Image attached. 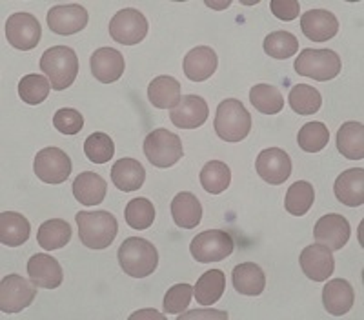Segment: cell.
<instances>
[{
  "label": "cell",
  "instance_id": "obj_9",
  "mask_svg": "<svg viewBox=\"0 0 364 320\" xmlns=\"http://www.w3.org/2000/svg\"><path fill=\"white\" fill-rule=\"evenodd\" d=\"M37 297V286L31 279L21 275H8L0 282V309L4 313H18L31 306Z\"/></svg>",
  "mask_w": 364,
  "mask_h": 320
},
{
  "label": "cell",
  "instance_id": "obj_21",
  "mask_svg": "<svg viewBox=\"0 0 364 320\" xmlns=\"http://www.w3.org/2000/svg\"><path fill=\"white\" fill-rule=\"evenodd\" d=\"M337 200L350 208H359L364 202V170L363 167H352L337 177L333 184Z\"/></svg>",
  "mask_w": 364,
  "mask_h": 320
},
{
  "label": "cell",
  "instance_id": "obj_36",
  "mask_svg": "<svg viewBox=\"0 0 364 320\" xmlns=\"http://www.w3.org/2000/svg\"><path fill=\"white\" fill-rule=\"evenodd\" d=\"M51 92V84L48 77L38 75V73H31V75L22 77L18 82V95H21L22 102L29 106H38L48 99Z\"/></svg>",
  "mask_w": 364,
  "mask_h": 320
},
{
  "label": "cell",
  "instance_id": "obj_25",
  "mask_svg": "<svg viewBox=\"0 0 364 320\" xmlns=\"http://www.w3.org/2000/svg\"><path fill=\"white\" fill-rule=\"evenodd\" d=\"M106 192H108L106 180L93 171H84L73 182V197L84 206L102 204V200L106 199Z\"/></svg>",
  "mask_w": 364,
  "mask_h": 320
},
{
  "label": "cell",
  "instance_id": "obj_46",
  "mask_svg": "<svg viewBox=\"0 0 364 320\" xmlns=\"http://www.w3.org/2000/svg\"><path fill=\"white\" fill-rule=\"evenodd\" d=\"M232 4L230 0H226V2H223V4H215V2H210V0H206V6L208 8H213V9H223V8H228V6Z\"/></svg>",
  "mask_w": 364,
  "mask_h": 320
},
{
  "label": "cell",
  "instance_id": "obj_34",
  "mask_svg": "<svg viewBox=\"0 0 364 320\" xmlns=\"http://www.w3.org/2000/svg\"><path fill=\"white\" fill-rule=\"evenodd\" d=\"M232 182V170L220 160H210L200 170V184L211 195H220Z\"/></svg>",
  "mask_w": 364,
  "mask_h": 320
},
{
  "label": "cell",
  "instance_id": "obj_6",
  "mask_svg": "<svg viewBox=\"0 0 364 320\" xmlns=\"http://www.w3.org/2000/svg\"><path fill=\"white\" fill-rule=\"evenodd\" d=\"M144 155L149 162L157 167H171L178 162L184 155L182 140L178 135L171 133L168 129H154L144 138Z\"/></svg>",
  "mask_w": 364,
  "mask_h": 320
},
{
  "label": "cell",
  "instance_id": "obj_33",
  "mask_svg": "<svg viewBox=\"0 0 364 320\" xmlns=\"http://www.w3.org/2000/svg\"><path fill=\"white\" fill-rule=\"evenodd\" d=\"M315 200V189L310 182L306 180H299V182L291 184L286 192L284 208L286 211L294 216H302L310 211Z\"/></svg>",
  "mask_w": 364,
  "mask_h": 320
},
{
  "label": "cell",
  "instance_id": "obj_10",
  "mask_svg": "<svg viewBox=\"0 0 364 320\" xmlns=\"http://www.w3.org/2000/svg\"><path fill=\"white\" fill-rule=\"evenodd\" d=\"M41 24L31 13H13L6 22V38L15 50H35L41 42Z\"/></svg>",
  "mask_w": 364,
  "mask_h": 320
},
{
  "label": "cell",
  "instance_id": "obj_13",
  "mask_svg": "<svg viewBox=\"0 0 364 320\" xmlns=\"http://www.w3.org/2000/svg\"><path fill=\"white\" fill-rule=\"evenodd\" d=\"M255 170L264 182L272 186L286 182L291 175V158L284 150L268 148L261 151L255 160Z\"/></svg>",
  "mask_w": 364,
  "mask_h": 320
},
{
  "label": "cell",
  "instance_id": "obj_2",
  "mask_svg": "<svg viewBox=\"0 0 364 320\" xmlns=\"http://www.w3.org/2000/svg\"><path fill=\"white\" fill-rule=\"evenodd\" d=\"M119 264L126 275L133 279H144L159 266L157 248L141 237L126 238L119 248Z\"/></svg>",
  "mask_w": 364,
  "mask_h": 320
},
{
  "label": "cell",
  "instance_id": "obj_38",
  "mask_svg": "<svg viewBox=\"0 0 364 320\" xmlns=\"http://www.w3.org/2000/svg\"><path fill=\"white\" fill-rule=\"evenodd\" d=\"M264 53L277 60L291 58L299 51V40L290 31H273L264 38Z\"/></svg>",
  "mask_w": 364,
  "mask_h": 320
},
{
  "label": "cell",
  "instance_id": "obj_26",
  "mask_svg": "<svg viewBox=\"0 0 364 320\" xmlns=\"http://www.w3.org/2000/svg\"><path fill=\"white\" fill-rule=\"evenodd\" d=\"M171 216L175 224L182 229H193L200 224L203 206L199 199L190 192H182L171 200Z\"/></svg>",
  "mask_w": 364,
  "mask_h": 320
},
{
  "label": "cell",
  "instance_id": "obj_15",
  "mask_svg": "<svg viewBox=\"0 0 364 320\" xmlns=\"http://www.w3.org/2000/svg\"><path fill=\"white\" fill-rule=\"evenodd\" d=\"M90 22L86 8L80 4L55 6L48 11V26L57 35H75L82 31Z\"/></svg>",
  "mask_w": 364,
  "mask_h": 320
},
{
  "label": "cell",
  "instance_id": "obj_24",
  "mask_svg": "<svg viewBox=\"0 0 364 320\" xmlns=\"http://www.w3.org/2000/svg\"><path fill=\"white\" fill-rule=\"evenodd\" d=\"M112 180L120 192H136L146 180V170L135 158H120L112 167Z\"/></svg>",
  "mask_w": 364,
  "mask_h": 320
},
{
  "label": "cell",
  "instance_id": "obj_7",
  "mask_svg": "<svg viewBox=\"0 0 364 320\" xmlns=\"http://www.w3.org/2000/svg\"><path fill=\"white\" fill-rule=\"evenodd\" d=\"M233 238L228 231L223 229H208L199 233L191 241L190 253L200 264H210V262H220L233 253Z\"/></svg>",
  "mask_w": 364,
  "mask_h": 320
},
{
  "label": "cell",
  "instance_id": "obj_16",
  "mask_svg": "<svg viewBox=\"0 0 364 320\" xmlns=\"http://www.w3.org/2000/svg\"><path fill=\"white\" fill-rule=\"evenodd\" d=\"M210 109L206 100L199 95H184L170 111V121L181 129L200 128L208 121Z\"/></svg>",
  "mask_w": 364,
  "mask_h": 320
},
{
  "label": "cell",
  "instance_id": "obj_19",
  "mask_svg": "<svg viewBox=\"0 0 364 320\" xmlns=\"http://www.w3.org/2000/svg\"><path fill=\"white\" fill-rule=\"evenodd\" d=\"M28 275L35 286L44 287V289H55L63 284L64 279L63 267L57 258L46 253H37L29 258Z\"/></svg>",
  "mask_w": 364,
  "mask_h": 320
},
{
  "label": "cell",
  "instance_id": "obj_12",
  "mask_svg": "<svg viewBox=\"0 0 364 320\" xmlns=\"http://www.w3.org/2000/svg\"><path fill=\"white\" fill-rule=\"evenodd\" d=\"M350 235H352L350 222L339 213H328L321 216L314 228V237L317 244L326 245L331 251L343 250L350 241Z\"/></svg>",
  "mask_w": 364,
  "mask_h": 320
},
{
  "label": "cell",
  "instance_id": "obj_29",
  "mask_svg": "<svg viewBox=\"0 0 364 320\" xmlns=\"http://www.w3.org/2000/svg\"><path fill=\"white\" fill-rule=\"evenodd\" d=\"M226 289V275L220 270H210L199 277L193 287V295L197 302L204 308H210L220 300Z\"/></svg>",
  "mask_w": 364,
  "mask_h": 320
},
{
  "label": "cell",
  "instance_id": "obj_23",
  "mask_svg": "<svg viewBox=\"0 0 364 320\" xmlns=\"http://www.w3.org/2000/svg\"><path fill=\"white\" fill-rule=\"evenodd\" d=\"M232 282L240 295L259 297L266 287L264 271L255 262H242L233 267Z\"/></svg>",
  "mask_w": 364,
  "mask_h": 320
},
{
  "label": "cell",
  "instance_id": "obj_43",
  "mask_svg": "<svg viewBox=\"0 0 364 320\" xmlns=\"http://www.w3.org/2000/svg\"><path fill=\"white\" fill-rule=\"evenodd\" d=\"M269 9L279 21H295L299 17V11H301V6L295 0H272L269 2Z\"/></svg>",
  "mask_w": 364,
  "mask_h": 320
},
{
  "label": "cell",
  "instance_id": "obj_14",
  "mask_svg": "<svg viewBox=\"0 0 364 320\" xmlns=\"http://www.w3.org/2000/svg\"><path fill=\"white\" fill-rule=\"evenodd\" d=\"M299 264H301L304 275L314 282H324L336 270L333 253L323 244L306 245L299 257Z\"/></svg>",
  "mask_w": 364,
  "mask_h": 320
},
{
  "label": "cell",
  "instance_id": "obj_40",
  "mask_svg": "<svg viewBox=\"0 0 364 320\" xmlns=\"http://www.w3.org/2000/svg\"><path fill=\"white\" fill-rule=\"evenodd\" d=\"M84 153H86L87 160L93 164H106L112 160L115 155V144H113L112 137L106 133H91L90 137L84 140Z\"/></svg>",
  "mask_w": 364,
  "mask_h": 320
},
{
  "label": "cell",
  "instance_id": "obj_1",
  "mask_svg": "<svg viewBox=\"0 0 364 320\" xmlns=\"http://www.w3.org/2000/svg\"><path fill=\"white\" fill-rule=\"evenodd\" d=\"M75 221L80 242L90 250H106L119 233V222L109 211H79Z\"/></svg>",
  "mask_w": 364,
  "mask_h": 320
},
{
  "label": "cell",
  "instance_id": "obj_27",
  "mask_svg": "<svg viewBox=\"0 0 364 320\" xmlns=\"http://www.w3.org/2000/svg\"><path fill=\"white\" fill-rule=\"evenodd\" d=\"M31 235V224L22 213H0V242L8 248L22 245Z\"/></svg>",
  "mask_w": 364,
  "mask_h": 320
},
{
  "label": "cell",
  "instance_id": "obj_8",
  "mask_svg": "<svg viewBox=\"0 0 364 320\" xmlns=\"http://www.w3.org/2000/svg\"><path fill=\"white\" fill-rule=\"evenodd\" d=\"M148 21L139 9H120L109 21V35L115 42L124 46H135L148 35Z\"/></svg>",
  "mask_w": 364,
  "mask_h": 320
},
{
  "label": "cell",
  "instance_id": "obj_18",
  "mask_svg": "<svg viewBox=\"0 0 364 320\" xmlns=\"http://www.w3.org/2000/svg\"><path fill=\"white\" fill-rule=\"evenodd\" d=\"M91 73L99 82L112 84L122 77L124 73V57L115 48H100L90 58Z\"/></svg>",
  "mask_w": 364,
  "mask_h": 320
},
{
  "label": "cell",
  "instance_id": "obj_39",
  "mask_svg": "<svg viewBox=\"0 0 364 320\" xmlns=\"http://www.w3.org/2000/svg\"><path fill=\"white\" fill-rule=\"evenodd\" d=\"M126 224L133 229H148L155 221V208L148 199H133L126 204Z\"/></svg>",
  "mask_w": 364,
  "mask_h": 320
},
{
  "label": "cell",
  "instance_id": "obj_28",
  "mask_svg": "<svg viewBox=\"0 0 364 320\" xmlns=\"http://www.w3.org/2000/svg\"><path fill=\"white\" fill-rule=\"evenodd\" d=\"M149 102L159 109H173L181 102V82L170 75H161L148 86Z\"/></svg>",
  "mask_w": 364,
  "mask_h": 320
},
{
  "label": "cell",
  "instance_id": "obj_4",
  "mask_svg": "<svg viewBox=\"0 0 364 320\" xmlns=\"http://www.w3.org/2000/svg\"><path fill=\"white\" fill-rule=\"evenodd\" d=\"M215 131L226 142L245 140L252 131V115L237 99L223 100L215 113Z\"/></svg>",
  "mask_w": 364,
  "mask_h": 320
},
{
  "label": "cell",
  "instance_id": "obj_41",
  "mask_svg": "<svg viewBox=\"0 0 364 320\" xmlns=\"http://www.w3.org/2000/svg\"><path fill=\"white\" fill-rule=\"evenodd\" d=\"M193 287L190 284H175L164 295V311L168 315H181L190 306Z\"/></svg>",
  "mask_w": 364,
  "mask_h": 320
},
{
  "label": "cell",
  "instance_id": "obj_22",
  "mask_svg": "<svg viewBox=\"0 0 364 320\" xmlns=\"http://www.w3.org/2000/svg\"><path fill=\"white\" fill-rule=\"evenodd\" d=\"M355 293H353L352 284L344 279H333L324 286L323 289V304L330 315L341 316L346 315L353 306Z\"/></svg>",
  "mask_w": 364,
  "mask_h": 320
},
{
  "label": "cell",
  "instance_id": "obj_17",
  "mask_svg": "<svg viewBox=\"0 0 364 320\" xmlns=\"http://www.w3.org/2000/svg\"><path fill=\"white\" fill-rule=\"evenodd\" d=\"M301 29L304 37L314 42H326L339 31V21L326 9H310L301 17Z\"/></svg>",
  "mask_w": 364,
  "mask_h": 320
},
{
  "label": "cell",
  "instance_id": "obj_42",
  "mask_svg": "<svg viewBox=\"0 0 364 320\" xmlns=\"http://www.w3.org/2000/svg\"><path fill=\"white\" fill-rule=\"evenodd\" d=\"M53 126L63 135H77L84 126V116L77 109L63 108L53 115Z\"/></svg>",
  "mask_w": 364,
  "mask_h": 320
},
{
  "label": "cell",
  "instance_id": "obj_11",
  "mask_svg": "<svg viewBox=\"0 0 364 320\" xmlns=\"http://www.w3.org/2000/svg\"><path fill=\"white\" fill-rule=\"evenodd\" d=\"M35 175L46 184H63L71 175V160L66 151L58 148H44L37 153L33 162Z\"/></svg>",
  "mask_w": 364,
  "mask_h": 320
},
{
  "label": "cell",
  "instance_id": "obj_32",
  "mask_svg": "<svg viewBox=\"0 0 364 320\" xmlns=\"http://www.w3.org/2000/svg\"><path fill=\"white\" fill-rule=\"evenodd\" d=\"M250 102L262 115H277L284 108V96L279 87L269 84H255L250 89Z\"/></svg>",
  "mask_w": 364,
  "mask_h": 320
},
{
  "label": "cell",
  "instance_id": "obj_37",
  "mask_svg": "<svg viewBox=\"0 0 364 320\" xmlns=\"http://www.w3.org/2000/svg\"><path fill=\"white\" fill-rule=\"evenodd\" d=\"M330 140V131H328L324 122H308L301 128L297 135L299 148L306 153H318L323 151Z\"/></svg>",
  "mask_w": 364,
  "mask_h": 320
},
{
  "label": "cell",
  "instance_id": "obj_30",
  "mask_svg": "<svg viewBox=\"0 0 364 320\" xmlns=\"http://www.w3.org/2000/svg\"><path fill=\"white\" fill-rule=\"evenodd\" d=\"M337 150L350 160L364 157V126L360 122H344L337 131Z\"/></svg>",
  "mask_w": 364,
  "mask_h": 320
},
{
  "label": "cell",
  "instance_id": "obj_20",
  "mask_svg": "<svg viewBox=\"0 0 364 320\" xmlns=\"http://www.w3.org/2000/svg\"><path fill=\"white\" fill-rule=\"evenodd\" d=\"M217 66H219L217 53L208 46H197L188 51L182 62L184 75L193 82H204L210 79L217 71Z\"/></svg>",
  "mask_w": 364,
  "mask_h": 320
},
{
  "label": "cell",
  "instance_id": "obj_3",
  "mask_svg": "<svg viewBox=\"0 0 364 320\" xmlns=\"http://www.w3.org/2000/svg\"><path fill=\"white\" fill-rule=\"evenodd\" d=\"M41 70L51 84V89L64 92L79 75V58L71 48L53 46L41 57Z\"/></svg>",
  "mask_w": 364,
  "mask_h": 320
},
{
  "label": "cell",
  "instance_id": "obj_44",
  "mask_svg": "<svg viewBox=\"0 0 364 320\" xmlns=\"http://www.w3.org/2000/svg\"><path fill=\"white\" fill-rule=\"evenodd\" d=\"M190 319H228L226 311H217V309H195V311L181 313L178 320H190Z\"/></svg>",
  "mask_w": 364,
  "mask_h": 320
},
{
  "label": "cell",
  "instance_id": "obj_45",
  "mask_svg": "<svg viewBox=\"0 0 364 320\" xmlns=\"http://www.w3.org/2000/svg\"><path fill=\"white\" fill-rule=\"evenodd\" d=\"M148 316H149V319H159V320L164 319V315H162V313H159V311H155V309H144V311H136V313H133L129 319H132V320L148 319Z\"/></svg>",
  "mask_w": 364,
  "mask_h": 320
},
{
  "label": "cell",
  "instance_id": "obj_31",
  "mask_svg": "<svg viewBox=\"0 0 364 320\" xmlns=\"http://www.w3.org/2000/svg\"><path fill=\"white\" fill-rule=\"evenodd\" d=\"M37 241L41 248L46 251L60 250L66 248L68 242L71 241V226L60 219H51V221L42 222L37 233Z\"/></svg>",
  "mask_w": 364,
  "mask_h": 320
},
{
  "label": "cell",
  "instance_id": "obj_5",
  "mask_svg": "<svg viewBox=\"0 0 364 320\" xmlns=\"http://www.w3.org/2000/svg\"><path fill=\"white\" fill-rule=\"evenodd\" d=\"M295 71L302 77L326 82L336 79L343 70L339 55L331 50H302L295 58Z\"/></svg>",
  "mask_w": 364,
  "mask_h": 320
},
{
  "label": "cell",
  "instance_id": "obj_35",
  "mask_svg": "<svg viewBox=\"0 0 364 320\" xmlns=\"http://www.w3.org/2000/svg\"><path fill=\"white\" fill-rule=\"evenodd\" d=\"M288 102H290V108L294 109L299 115H314L321 109L323 106V96L321 93L315 89V87L308 86V84H297L290 89V95H288Z\"/></svg>",
  "mask_w": 364,
  "mask_h": 320
}]
</instances>
